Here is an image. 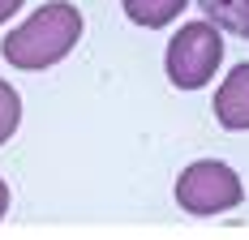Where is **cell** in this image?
I'll return each instance as SVG.
<instances>
[{"instance_id": "cell-2", "label": "cell", "mask_w": 249, "mask_h": 240, "mask_svg": "<svg viewBox=\"0 0 249 240\" xmlns=\"http://www.w3.org/2000/svg\"><path fill=\"white\" fill-rule=\"evenodd\" d=\"M219 60H224V39H219V26L211 17L180 26L172 34V43H168V77L180 90L206 86L219 69Z\"/></svg>"}, {"instance_id": "cell-3", "label": "cell", "mask_w": 249, "mask_h": 240, "mask_svg": "<svg viewBox=\"0 0 249 240\" xmlns=\"http://www.w3.org/2000/svg\"><path fill=\"white\" fill-rule=\"evenodd\" d=\"M176 202H180V210H189V215H198V219L224 215V210L245 202V185H241V176L228 163L202 159V163H189L176 176Z\"/></svg>"}, {"instance_id": "cell-5", "label": "cell", "mask_w": 249, "mask_h": 240, "mask_svg": "<svg viewBox=\"0 0 249 240\" xmlns=\"http://www.w3.org/2000/svg\"><path fill=\"white\" fill-rule=\"evenodd\" d=\"M198 9L219 26V30L249 39V0H198Z\"/></svg>"}, {"instance_id": "cell-9", "label": "cell", "mask_w": 249, "mask_h": 240, "mask_svg": "<svg viewBox=\"0 0 249 240\" xmlns=\"http://www.w3.org/2000/svg\"><path fill=\"white\" fill-rule=\"evenodd\" d=\"M9 215V185H4V180H0V219Z\"/></svg>"}, {"instance_id": "cell-7", "label": "cell", "mask_w": 249, "mask_h": 240, "mask_svg": "<svg viewBox=\"0 0 249 240\" xmlns=\"http://www.w3.org/2000/svg\"><path fill=\"white\" fill-rule=\"evenodd\" d=\"M18 124H22V99H18V90L0 77V146L18 133Z\"/></svg>"}, {"instance_id": "cell-4", "label": "cell", "mask_w": 249, "mask_h": 240, "mask_svg": "<svg viewBox=\"0 0 249 240\" xmlns=\"http://www.w3.org/2000/svg\"><path fill=\"white\" fill-rule=\"evenodd\" d=\"M215 120L232 133L249 129V65H236L215 90Z\"/></svg>"}, {"instance_id": "cell-1", "label": "cell", "mask_w": 249, "mask_h": 240, "mask_svg": "<svg viewBox=\"0 0 249 240\" xmlns=\"http://www.w3.org/2000/svg\"><path fill=\"white\" fill-rule=\"evenodd\" d=\"M77 39H82V13H77V4L52 0L43 9H35L18 30L4 34L0 56L13 69L35 73V69H48V65H60L77 48Z\"/></svg>"}, {"instance_id": "cell-6", "label": "cell", "mask_w": 249, "mask_h": 240, "mask_svg": "<svg viewBox=\"0 0 249 240\" xmlns=\"http://www.w3.org/2000/svg\"><path fill=\"white\" fill-rule=\"evenodd\" d=\"M121 4H124V13H129V22L146 26V30H159L172 17H180V9L189 0H121Z\"/></svg>"}, {"instance_id": "cell-8", "label": "cell", "mask_w": 249, "mask_h": 240, "mask_svg": "<svg viewBox=\"0 0 249 240\" xmlns=\"http://www.w3.org/2000/svg\"><path fill=\"white\" fill-rule=\"evenodd\" d=\"M18 9H22V0H0V22H9Z\"/></svg>"}]
</instances>
